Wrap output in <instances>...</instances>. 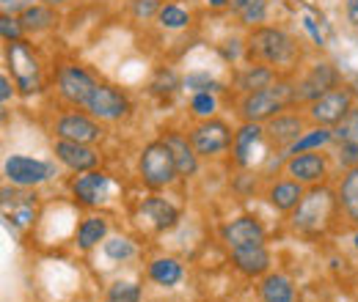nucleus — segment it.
<instances>
[{"label": "nucleus", "instance_id": "obj_4", "mask_svg": "<svg viewBox=\"0 0 358 302\" xmlns=\"http://www.w3.org/2000/svg\"><path fill=\"white\" fill-rule=\"evenodd\" d=\"M334 195L328 190H314L309 195L301 198V204L295 206V217H292V225L301 228V231H320L331 215H334Z\"/></svg>", "mask_w": 358, "mask_h": 302}, {"label": "nucleus", "instance_id": "obj_29", "mask_svg": "<svg viewBox=\"0 0 358 302\" xmlns=\"http://www.w3.org/2000/svg\"><path fill=\"white\" fill-rule=\"evenodd\" d=\"M105 231H108V222L102 217H89L80 228H78V242L83 250H89L94 245H99L105 239Z\"/></svg>", "mask_w": 358, "mask_h": 302}, {"label": "nucleus", "instance_id": "obj_41", "mask_svg": "<svg viewBox=\"0 0 358 302\" xmlns=\"http://www.w3.org/2000/svg\"><path fill=\"white\" fill-rule=\"evenodd\" d=\"M0 6H3V14H22L25 8H31L34 6V0H0Z\"/></svg>", "mask_w": 358, "mask_h": 302}, {"label": "nucleus", "instance_id": "obj_43", "mask_svg": "<svg viewBox=\"0 0 358 302\" xmlns=\"http://www.w3.org/2000/svg\"><path fill=\"white\" fill-rule=\"evenodd\" d=\"M0 99H3V102H8V99H11V83H8V77H6V75L0 77Z\"/></svg>", "mask_w": 358, "mask_h": 302}, {"label": "nucleus", "instance_id": "obj_17", "mask_svg": "<svg viewBox=\"0 0 358 302\" xmlns=\"http://www.w3.org/2000/svg\"><path fill=\"white\" fill-rule=\"evenodd\" d=\"M231 261H234V266H237L243 275H251V278L268 272V266H270V256H268V250H265V242H262V245H245V248L231 250Z\"/></svg>", "mask_w": 358, "mask_h": 302}, {"label": "nucleus", "instance_id": "obj_36", "mask_svg": "<svg viewBox=\"0 0 358 302\" xmlns=\"http://www.w3.org/2000/svg\"><path fill=\"white\" fill-rule=\"evenodd\" d=\"M334 137H339V140H345V143H350V140H358V116L356 113H350L342 124H339V130L334 132Z\"/></svg>", "mask_w": 358, "mask_h": 302}, {"label": "nucleus", "instance_id": "obj_16", "mask_svg": "<svg viewBox=\"0 0 358 302\" xmlns=\"http://www.w3.org/2000/svg\"><path fill=\"white\" fill-rule=\"evenodd\" d=\"M75 198L86 206H99L108 195V176L99 171H89L86 176H78L75 187H72Z\"/></svg>", "mask_w": 358, "mask_h": 302}, {"label": "nucleus", "instance_id": "obj_10", "mask_svg": "<svg viewBox=\"0 0 358 302\" xmlns=\"http://www.w3.org/2000/svg\"><path fill=\"white\" fill-rule=\"evenodd\" d=\"M336 88V72L331 63H317L312 72L295 86V102H314L322 93Z\"/></svg>", "mask_w": 358, "mask_h": 302}, {"label": "nucleus", "instance_id": "obj_25", "mask_svg": "<svg viewBox=\"0 0 358 302\" xmlns=\"http://www.w3.org/2000/svg\"><path fill=\"white\" fill-rule=\"evenodd\" d=\"M259 137H262V127L251 124V121H245V127L234 135V154H237L240 165H248V154H251V149L257 146Z\"/></svg>", "mask_w": 358, "mask_h": 302}, {"label": "nucleus", "instance_id": "obj_23", "mask_svg": "<svg viewBox=\"0 0 358 302\" xmlns=\"http://www.w3.org/2000/svg\"><path fill=\"white\" fill-rule=\"evenodd\" d=\"M301 198H303V190H301V181H278L273 190H270V204L275 206V209H281V212H289V209H295L298 204H301Z\"/></svg>", "mask_w": 358, "mask_h": 302}, {"label": "nucleus", "instance_id": "obj_45", "mask_svg": "<svg viewBox=\"0 0 358 302\" xmlns=\"http://www.w3.org/2000/svg\"><path fill=\"white\" fill-rule=\"evenodd\" d=\"M229 0H210V6H215V8H224Z\"/></svg>", "mask_w": 358, "mask_h": 302}, {"label": "nucleus", "instance_id": "obj_24", "mask_svg": "<svg viewBox=\"0 0 358 302\" xmlns=\"http://www.w3.org/2000/svg\"><path fill=\"white\" fill-rule=\"evenodd\" d=\"M20 22H22V28L25 31H47V28H52L55 25V14H52V6H45V3H39V6H31V8H25L22 14H20Z\"/></svg>", "mask_w": 358, "mask_h": 302}, {"label": "nucleus", "instance_id": "obj_12", "mask_svg": "<svg viewBox=\"0 0 358 302\" xmlns=\"http://www.w3.org/2000/svg\"><path fill=\"white\" fill-rule=\"evenodd\" d=\"M224 242L229 250L245 248V245H262L265 242V228L254 217H237L224 228Z\"/></svg>", "mask_w": 358, "mask_h": 302}, {"label": "nucleus", "instance_id": "obj_40", "mask_svg": "<svg viewBox=\"0 0 358 302\" xmlns=\"http://www.w3.org/2000/svg\"><path fill=\"white\" fill-rule=\"evenodd\" d=\"M133 11H135V17H141V20H146V17H152V14H160V11H157V0H135Z\"/></svg>", "mask_w": 358, "mask_h": 302}, {"label": "nucleus", "instance_id": "obj_46", "mask_svg": "<svg viewBox=\"0 0 358 302\" xmlns=\"http://www.w3.org/2000/svg\"><path fill=\"white\" fill-rule=\"evenodd\" d=\"M42 3H45V6H64L66 0H42Z\"/></svg>", "mask_w": 358, "mask_h": 302}, {"label": "nucleus", "instance_id": "obj_30", "mask_svg": "<svg viewBox=\"0 0 358 302\" xmlns=\"http://www.w3.org/2000/svg\"><path fill=\"white\" fill-rule=\"evenodd\" d=\"M234 11L240 14V20L245 25H257L265 20V11H268V0H231Z\"/></svg>", "mask_w": 358, "mask_h": 302}, {"label": "nucleus", "instance_id": "obj_35", "mask_svg": "<svg viewBox=\"0 0 358 302\" xmlns=\"http://www.w3.org/2000/svg\"><path fill=\"white\" fill-rule=\"evenodd\" d=\"M22 31H25V28H22V22H20L17 17H11V14H3V17H0V33H3L6 42H11V44L20 42Z\"/></svg>", "mask_w": 358, "mask_h": 302}, {"label": "nucleus", "instance_id": "obj_20", "mask_svg": "<svg viewBox=\"0 0 358 302\" xmlns=\"http://www.w3.org/2000/svg\"><path fill=\"white\" fill-rule=\"evenodd\" d=\"M265 132H268V137L275 146H287L289 149L303 135V124H301L298 116H275V119H270Z\"/></svg>", "mask_w": 358, "mask_h": 302}, {"label": "nucleus", "instance_id": "obj_13", "mask_svg": "<svg viewBox=\"0 0 358 302\" xmlns=\"http://www.w3.org/2000/svg\"><path fill=\"white\" fill-rule=\"evenodd\" d=\"M55 157H58L66 168H72V171H78V173L91 171V168L96 165V151L89 149L86 143H75V140H58V143H55Z\"/></svg>", "mask_w": 358, "mask_h": 302}, {"label": "nucleus", "instance_id": "obj_28", "mask_svg": "<svg viewBox=\"0 0 358 302\" xmlns=\"http://www.w3.org/2000/svg\"><path fill=\"white\" fill-rule=\"evenodd\" d=\"M149 275H152V280L160 283V286H174V283H179V278H182V266H179L174 259H157V261H152Z\"/></svg>", "mask_w": 358, "mask_h": 302}, {"label": "nucleus", "instance_id": "obj_15", "mask_svg": "<svg viewBox=\"0 0 358 302\" xmlns=\"http://www.w3.org/2000/svg\"><path fill=\"white\" fill-rule=\"evenodd\" d=\"M58 137L61 140H75V143H91L99 137V124H94L89 116H80V113H69L58 121Z\"/></svg>", "mask_w": 358, "mask_h": 302}, {"label": "nucleus", "instance_id": "obj_27", "mask_svg": "<svg viewBox=\"0 0 358 302\" xmlns=\"http://www.w3.org/2000/svg\"><path fill=\"white\" fill-rule=\"evenodd\" d=\"M339 201H342L348 217L358 222V168H350V173L345 176L342 190H339Z\"/></svg>", "mask_w": 358, "mask_h": 302}, {"label": "nucleus", "instance_id": "obj_19", "mask_svg": "<svg viewBox=\"0 0 358 302\" xmlns=\"http://www.w3.org/2000/svg\"><path fill=\"white\" fill-rule=\"evenodd\" d=\"M163 143L171 149V154H174V163H177V171L182 176H193L196 168H199V163H196V149H193V143H187L179 132H169L166 137H163Z\"/></svg>", "mask_w": 358, "mask_h": 302}, {"label": "nucleus", "instance_id": "obj_32", "mask_svg": "<svg viewBox=\"0 0 358 302\" xmlns=\"http://www.w3.org/2000/svg\"><path fill=\"white\" fill-rule=\"evenodd\" d=\"M157 20H160V25L163 28H185L187 22H190V17L179 8V6H166V8H160V14H157Z\"/></svg>", "mask_w": 358, "mask_h": 302}, {"label": "nucleus", "instance_id": "obj_37", "mask_svg": "<svg viewBox=\"0 0 358 302\" xmlns=\"http://www.w3.org/2000/svg\"><path fill=\"white\" fill-rule=\"evenodd\" d=\"M213 110H215V99L210 96V91L193 96V113H199V116H213Z\"/></svg>", "mask_w": 358, "mask_h": 302}, {"label": "nucleus", "instance_id": "obj_1", "mask_svg": "<svg viewBox=\"0 0 358 302\" xmlns=\"http://www.w3.org/2000/svg\"><path fill=\"white\" fill-rule=\"evenodd\" d=\"M248 55L268 66H289L298 58V44L278 28H257L248 39Z\"/></svg>", "mask_w": 358, "mask_h": 302}, {"label": "nucleus", "instance_id": "obj_34", "mask_svg": "<svg viewBox=\"0 0 358 302\" xmlns=\"http://www.w3.org/2000/svg\"><path fill=\"white\" fill-rule=\"evenodd\" d=\"M105 253H108L110 259H116V261H127L135 250H133V245H130L127 239L113 236V239H108V242H105Z\"/></svg>", "mask_w": 358, "mask_h": 302}, {"label": "nucleus", "instance_id": "obj_26", "mask_svg": "<svg viewBox=\"0 0 358 302\" xmlns=\"http://www.w3.org/2000/svg\"><path fill=\"white\" fill-rule=\"evenodd\" d=\"M237 86L243 88L245 93L273 86V69H270V66H248V69L237 77Z\"/></svg>", "mask_w": 358, "mask_h": 302}, {"label": "nucleus", "instance_id": "obj_22", "mask_svg": "<svg viewBox=\"0 0 358 302\" xmlns=\"http://www.w3.org/2000/svg\"><path fill=\"white\" fill-rule=\"evenodd\" d=\"M259 297L262 302H295L292 280L284 275H268L259 286Z\"/></svg>", "mask_w": 358, "mask_h": 302}, {"label": "nucleus", "instance_id": "obj_2", "mask_svg": "<svg viewBox=\"0 0 358 302\" xmlns=\"http://www.w3.org/2000/svg\"><path fill=\"white\" fill-rule=\"evenodd\" d=\"M292 102H295V88L289 86V83H273V86L262 88V91L245 93V99L240 105V113H243L245 121L259 124V121L275 119Z\"/></svg>", "mask_w": 358, "mask_h": 302}, {"label": "nucleus", "instance_id": "obj_14", "mask_svg": "<svg viewBox=\"0 0 358 302\" xmlns=\"http://www.w3.org/2000/svg\"><path fill=\"white\" fill-rule=\"evenodd\" d=\"M8 58H11V66H14V75H17L20 88L22 91H36V86H39V66H36L34 55L20 42H14L11 50H8Z\"/></svg>", "mask_w": 358, "mask_h": 302}, {"label": "nucleus", "instance_id": "obj_6", "mask_svg": "<svg viewBox=\"0 0 358 302\" xmlns=\"http://www.w3.org/2000/svg\"><path fill=\"white\" fill-rule=\"evenodd\" d=\"M86 110H89L94 119H102V121H116L122 119L127 110H130V102L124 93H119L116 88L110 86H96L94 93L86 102Z\"/></svg>", "mask_w": 358, "mask_h": 302}, {"label": "nucleus", "instance_id": "obj_8", "mask_svg": "<svg viewBox=\"0 0 358 302\" xmlns=\"http://www.w3.org/2000/svg\"><path fill=\"white\" fill-rule=\"evenodd\" d=\"M94 88H96V83L91 80L89 72L80 69V66H64L58 72V91L72 105H83L86 107V102H89L91 93H94Z\"/></svg>", "mask_w": 358, "mask_h": 302}, {"label": "nucleus", "instance_id": "obj_42", "mask_svg": "<svg viewBox=\"0 0 358 302\" xmlns=\"http://www.w3.org/2000/svg\"><path fill=\"white\" fill-rule=\"evenodd\" d=\"M187 88H196L199 93H204V91L215 88V83H213V80H207L204 75H193V77H187Z\"/></svg>", "mask_w": 358, "mask_h": 302}, {"label": "nucleus", "instance_id": "obj_18", "mask_svg": "<svg viewBox=\"0 0 358 302\" xmlns=\"http://www.w3.org/2000/svg\"><path fill=\"white\" fill-rule=\"evenodd\" d=\"M287 173L295 181H320L325 176V160L320 154H312V151L292 154V160L287 163Z\"/></svg>", "mask_w": 358, "mask_h": 302}, {"label": "nucleus", "instance_id": "obj_3", "mask_svg": "<svg viewBox=\"0 0 358 302\" xmlns=\"http://www.w3.org/2000/svg\"><path fill=\"white\" fill-rule=\"evenodd\" d=\"M177 173L179 171L177 163H174V154L163 140H155V143H149L143 149V154H141V176L152 190H160V187L171 184Z\"/></svg>", "mask_w": 358, "mask_h": 302}, {"label": "nucleus", "instance_id": "obj_31", "mask_svg": "<svg viewBox=\"0 0 358 302\" xmlns=\"http://www.w3.org/2000/svg\"><path fill=\"white\" fill-rule=\"evenodd\" d=\"M331 137H334V132H328V130H314V132H309V135H301V137L289 146V154L312 151V149H317V146H325Z\"/></svg>", "mask_w": 358, "mask_h": 302}, {"label": "nucleus", "instance_id": "obj_38", "mask_svg": "<svg viewBox=\"0 0 358 302\" xmlns=\"http://www.w3.org/2000/svg\"><path fill=\"white\" fill-rule=\"evenodd\" d=\"M339 160H342L348 168H358V140H350V143H345V146H342Z\"/></svg>", "mask_w": 358, "mask_h": 302}, {"label": "nucleus", "instance_id": "obj_33", "mask_svg": "<svg viewBox=\"0 0 358 302\" xmlns=\"http://www.w3.org/2000/svg\"><path fill=\"white\" fill-rule=\"evenodd\" d=\"M110 302H138L141 300V289L135 283H113L108 292Z\"/></svg>", "mask_w": 358, "mask_h": 302}, {"label": "nucleus", "instance_id": "obj_9", "mask_svg": "<svg viewBox=\"0 0 358 302\" xmlns=\"http://www.w3.org/2000/svg\"><path fill=\"white\" fill-rule=\"evenodd\" d=\"M50 165L42 160H31V157H8L6 160V176L11 179V184L17 187H34L50 179Z\"/></svg>", "mask_w": 358, "mask_h": 302}, {"label": "nucleus", "instance_id": "obj_21", "mask_svg": "<svg viewBox=\"0 0 358 302\" xmlns=\"http://www.w3.org/2000/svg\"><path fill=\"white\" fill-rule=\"evenodd\" d=\"M141 215H146V220H152V225L160 228V231L174 228L179 220V212L169 201H163V198H149V201H143Z\"/></svg>", "mask_w": 358, "mask_h": 302}, {"label": "nucleus", "instance_id": "obj_7", "mask_svg": "<svg viewBox=\"0 0 358 302\" xmlns=\"http://www.w3.org/2000/svg\"><path fill=\"white\" fill-rule=\"evenodd\" d=\"M190 143H193V149H196L199 157H215L224 149H229L231 132H229V127H226L224 121H204V124H199L193 130Z\"/></svg>", "mask_w": 358, "mask_h": 302}, {"label": "nucleus", "instance_id": "obj_39", "mask_svg": "<svg viewBox=\"0 0 358 302\" xmlns=\"http://www.w3.org/2000/svg\"><path fill=\"white\" fill-rule=\"evenodd\" d=\"M174 86H177V80H174V75H171V72H160V75H157V80L152 83L155 93H171Z\"/></svg>", "mask_w": 358, "mask_h": 302}, {"label": "nucleus", "instance_id": "obj_11", "mask_svg": "<svg viewBox=\"0 0 358 302\" xmlns=\"http://www.w3.org/2000/svg\"><path fill=\"white\" fill-rule=\"evenodd\" d=\"M3 215L14 228H28L36 217V198L22 190H3Z\"/></svg>", "mask_w": 358, "mask_h": 302}, {"label": "nucleus", "instance_id": "obj_5", "mask_svg": "<svg viewBox=\"0 0 358 302\" xmlns=\"http://www.w3.org/2000/svg\"><path fill=\"white\" fill-rule=\"evenodd\" d=\"M353 113V93L348 88H331L320 99L312 102V119L320 127L342 124Z\"/></svg>", "mask_w": 358, "mask_h": 302}, {"label": "nucleus", "instance_id": "obj_47", "mask_svg": "<svg viewBox=\"0 0 358 302\" xmlns=\"http://www.w3.org/2000/svg\"><path fill=\"white\" fill-rule=\"evenodd\" d=\"M353 242H356V248H358V234H356V236H353Z\"/></svg>", "mask_w": 358, "mask_h": 302}, {"label": "nucleus", "instance_id": "obj_44", "mask_svg": "<svg viewBox=\"0 0 358 302\" xmlns=\"http://www.w3.org/2000/svg\"><path fill=\"white\" fill-rule=\"evenodd\" d=\"M348 20L358 28V0H348Z\"/></svg>", "mask_w": 358, "mask_h": 302}]
</instances>
